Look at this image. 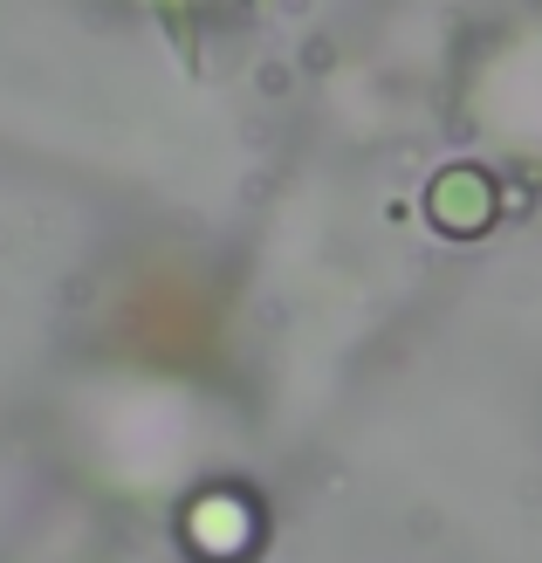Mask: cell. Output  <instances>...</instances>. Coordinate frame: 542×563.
<instances>
[{
  "mask_svg": "<svg viewBox=\"0 0 542 563\" xmlns=\"http://www.w3.org/2000/svg\"><path fill=\"white\" fill-rule=\"evenodd\" d=\"M425 220L453 241H474L495 228V179L480 165H446V173L425 186Z\"/></svg>",
  "mask_w": 542,
  "mask_h": 563,
  "instance_id": "obj_1",
  "label": "cell"
}]
</instances>
